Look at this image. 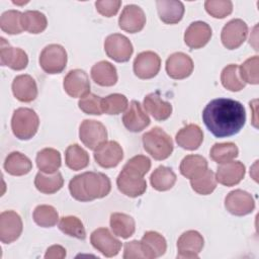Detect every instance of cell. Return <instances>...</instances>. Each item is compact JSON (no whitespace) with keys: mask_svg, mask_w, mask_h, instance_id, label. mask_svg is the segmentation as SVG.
<instances>
[{"mask_svg":"<svg viewBox=\"0 0 259 259\" xmlns=\"http://www.w3.org/2000/svg\"><path fill=\"white\" fill-rule=\"evenodd\" d=\"M161 59L158 54L147 51L140 53L134 61V73L140 79L154 78L160 71Z\"/></svg>","mask_w":259,"mask_h":259,"instance_id":"11","label":"cell"},{"mask_svg":"<svg viewBox=\"0 0 259 259\" xmlns=\"http://www.w3.org/2000/svg\"><path fill=\"white\" fill-rule=\"evenodd\" d=\"M248 34V26L245 21L240 18L230 20L222 29L221 40L228 50L238 49L246 40Z\"/></svg>","mask_w":259,"mask_h":259,"instance_id":"8","label":"cell"},{"mask_svg":"<svg viewBox=\"0 0 259 259\" xmlns=\"http://www.w3.org/2000/svg\"><path fill=\"white\" fill-rule=\"evenodd\" d=\"M190 185L191 188L198 194H210L217 187L215 174L211 170L206 169L199 176L190 179Z\"/></svg>","mask_w":259,"mask_h":259,"instance_id":"38","label":"cell"},{"mask_svg":"<svg viewBox=\"0 0 259 259\" xmlns=\"http://www.w3.org/2000/svg\"><path fill=\"white\" fill-rule=\"evenodd\" d=\"M90 242L92 246L105 257L117 255L121 248V242L106 228H98L93 231L90 236Z\"/></svg>","mask_w":259,"mask_h":259,"instance_id":"10","label":"cell"},{"mask_svg":"<svg viewBox=\"0 0 259 259\" xmlns=\"http://www.w3.org/2000/svg\"><path fill=\"white\" fill-rule=\"evenodd\" d=\"M202 120L214 137H231L238 134L245 125L246 111L243 104L237 100L217 98L204 107Z\"/></svg>","mask_w":259,"mask_h":259,"instance_id":"1","label":"cell"},{"mask_svg":"<svg viewBox=\"0 0 259 259\" xmlns=\"http://www.w3.org/2000/svg\"><path fill=\"white\" fill-rule=\"evenodd\" d=\"M92 80L103 87H110L117 82L116 68L107 61H100L91 68Z\"/></svg>","mask_w":259,"mask_h":259,"instance_id":"28","label":"cell"},{"mask_svg":"<svg viewBox=\"0 0 259 259\" xmlns=\"http://www.w3.org/2000/svg\"><path fill=\"white\" fill-rule=\"evenodd\" d=\"M81 142L90 150L97 149L107 140V131L103 123L94 119H84L79 127Z\"/></svg>","mask_w":259,"mask_h":259,"instance_id":"6","label":"cell"},{"mask_svg":"<svg viewBox=\"0 0 259 259\" xmlns=\"http://www.w3.org/2000/svg\"><path fill=\"white\" fill-rule=\"evenodd\" d=\"M179 169L184 177L192 179L207 169V161L200 155H187L182 159Z\"/></svg>","mask_w":259,"mask_h":259,"instance_id":"33","label":"cell"},{"mask_svg":"<svg viewBox=\"0 0 259 259\" xmlns=\"http://www.w3.org/2000/svg\"><path fill=\"white\" fill-rule=\"evenodd\" d=\"M116 185L121 193L130 197L141 196L147 189V182L144 176L137 175L124 169L118 174Z\"/></svg>","mask_w":259,"mask_h":259,"instance_id":"17","label":"cell"},{"mask_svg":"<svg viewBox=\"0 0 259 259\" xmlns=\"http://www.w3.org/2000/svg\"><path fill=\"white\" fill-rule=\"evenodd\" d=\"M203 238L197 231H186L177 241V257L184 259H196L203 248Z\"/></svg>","mask_w":259,"mask_h":259,"instance_id":"13","label":"cell"},{"mask_svg":"<svg viewBox=\"0 0 259 259\" xmlns=\"http://www.w3.org/2000/svg\"><path fill=\"white\" fill-rule=\"evenodd\" d=\"M32 217L34 223L42 228H52L59 221V214L56 208L48 204L37 205L33 210Z\"/></svg>","mask_w":259,"mask_h":259,"instance_id":"40","label":"cell"},{"mask_svg":"<svg viewBox=\"0 0 259 259\" xmlns=\"http://www.w3.org/2000/svg\"><path fill=\"white\" fill-rule=\"evenodd\" d=\"M0 64L9 67L12 70L20 71L26 68L28 64L27 54L19 48H13L4 37L0 41Z\"/></svg>","mask_w":259,"mask_h":259,"instance_id":"16","label":"cell"},{"mask_svg":"<svg viewBox=\"0 0 259 259\" xmlns=\"http://www.w3.org/2000/svg\"><path fill=\"white\" fill-rule=\"evenodd\" d=\"M66 165L74 170L78 171L84 169L89 164V155L88 153L79 145L73 144L70 145L65 153Z\"/></svg>","mask_w":259,"mask_h":259,"instance_id":"36","label":"cell"},{"mask_svg":"<svg viewBox=\"0 0 259 259\" xmlns=\"http://www.w3.org/2000/svg\"><path fill=\"white\" fill-rule=\"evenodd\" d=\"M143 146L155 160H165L173 152V142L170 136L160 127H153L143 136Z\"/></svg>","mask_w":259,"mask_h":259,"instance_id":"3","label":"cell"},{"mask_svg":"<svg viewBox=\"0 0 259 259\" xmlns=\"http://www.w3.org/2000/svg\"><path fill=\"white\" fill-rule=\"evenodd\" d=\"M176 178V174L171 168L166 166H159L151 174L150 182L154 189L158 191H166L174 186Z\"/></svg>","mask_w":259,"mask_h":259,"instance_id":"34","label":"cell"},{"mask_svg":"<svg viewBox=\"0 0 259 259\" xmlns=\"http://www.w3.org/2000/svg\"><path fill=\"white\" fill-rule=\"evenodd\" d=\"M12 93L21 102H31L37 96V86L30 75H18L12 82Z\"/></svg>","mask_w":259,"mask_h":259,"instance_id":"23","label":"cell"},{"mask_svg":"<svg viewBox=\"0 0 259 259\" xmlns=\"http://www.w3.org/2000/svg\"><path fill=\"white\" fill-rule=\"evenodd\" d=\"M67 52L64 47L58 44H52L41 51L39 56V65L48 74H59L67 65Z\"/></svg>","mask_w":259,"mask_h":259,"instance_id":"5","label":"cell"},{"mask_svg":"<svg viewBox=\"0 0 259 259\" xmlns=\"http://www.w3.org/2000/svg\"><path fill=\"white\" fill-rule=\"evenodd\" d=\"M110 228L117 237L127 239L132 237L136 231L135 220L122 212H113L110 215Z\"/></svg>","mask_w":259,"mask_h":259,"instance_id":"31","label":"cell"},{"mask_svg":"<svg viewBox=\"0 0 259 259\" xmlns=\"http://www.w3.org/2000/svg\"><path fill=\"white\" fill-rule=\"evenodd\" d=\"M123 158L121 146L115 141H106L94 150V159L102 168H113Z\"/></svg>","mask_w":259,"mask_h":259,"instance_id":"15","label":"cell"},{"mask_svg":"<svg viewBox=\"0 0 259 259\" xmlns=\"http://www.w3.org/2000/svg\"><path fill=\"white\" fill-rule=\"evenodd\" d=\"M5 171L13 176H22L30 172L32 163L27 156L20 152H11L4 161Z\"/></svg>","mask_w":259,"mask_h":259,"instance_id":"29","label":"cell"},{"mask_svg":"<svg viewBox=\"0 0 259 259\" xmlns=\"http://www.w3.org/2000/svg\"><path fill=\"white\" fill-rule=\"evenodd\" d=\"M226 209L238 217L251 213L255 208V200L253 196L242 189H236L231 191L225 198Z\"/></svg>","mask_w":259,"mask_h":259,"instance_id":"9","label":"cell"},{"mask_svg":"<svg viewBox=\"0 0 259 259\" xmlns=\"http://www.w3.org/2000/svg\"><path fill=\"white\" fill-rule=\"evenodd\" d=\"M104 51L106 55L115 62H127L134 52L131 40L123 34H109L104 40Z\"/></svg>","mask_w":259,"mask_h":259,"instance_id":"7","label":"cell"},{"mask_svg":"<svg viewBox=\"0 0 259 259\" xmlns=\"http://www.w3.org/2000/svg\"><path fill=\"white\" fill-rule=\"evenodd\" d=\"M246 173L245 165L240 161H230L219 166L215 174L217 182L225 186H234L240 183Z\"/></svg>","mask_w":259,"mask_h":259,"instance_id":"21","label":"cell"},{"mask_svg":"<svg viewBox=\"0 0 259 259\" xmlns=\"http://www.w3.org/2000/svg\"><path fill=\"white\" fill-rule=\"evenodd\" d=\"M35 162L39 171L47 174H53L61 167V154L56 149L45 148L37 153Z\"/></svg>","mask_w":259,"mask_h":259,"instance_id":"30","label":"cell"},{"mask_svg":"<svg viewBox=\"0 0 259 259\" xmlns=\"http://www.w3.org/2000/svg\"><path fill=\"white\" fill-rule=\"evenodd\" d=\"M258 66H259V57L258 56H254V57L247 59L239 67V74H240L241 79L245 83L257 85L259 83Z\"/></svg>","mask_w":259,"mask_h":259,"instance_id":"44","label":"cell"},{"mask_svg":"<svg viewBox=\"0 0 259 259\" xmlns=\"http://www.w3.org/2000/svg\"><path fill=\"white\" fill-rule=\"evenodd\" d=\"M144 108L156 120L163 121L170 117L172 113V105L162 100L159 92L148 94L144 99Z\"/></svg>","mask_w":259,"mask_h":259,"instance_id":"27","label":"cell"},{"mask_svg":"<svg viewBox=\"0 0 259 259\" xmlns=\"http://www.w3.org/2000/svg\"><path fill=\"white\" fill-rule=\"evenodd\" d=\"M21 25L23 30L37 34L47 28L48 20L42 12L37 10H27L22 13Z\"/></svg>","mask_w":259,"mask_h":259,"instance_id":"35","label":"cell"},{"mask_svg":"<svg viewBox=\"0 0 259 259\" xmlns=\"http://www.w3.org/2000/svg\"><path fill=\"white\" fill-rule=\"evenodd\" d=\"M22 13L18 10H7L2 13L0 18L1 29L8 34H19L23 28L21 25Z\"/></svg>","mask_w":259,"mask_h":259,"instance_id":"42","label":"cell"},{"mask_svg":"<svg viewBox=\"0 0 259 259\" xmlns=\"http://www.w3.org/2000/svg\"><path fill=\"white\" fill-rule=\"evenodd\" d=\"M78 106L86 114L101 115L103 113L101 109V98L93 93H88L80 98Z\"/></svg>","mask_w":259,"mask_h":259,"instance_id":"46","label":"cell"},{"mask_svg":"<svg viewBox=\"0 0 259 259\" xmlns=\"http://www.w3.org/2000/svg\"><path fill=\"white\" fill-rule=\"evenodd\" d=\"M146 24V15L143 9L135 4L126 5L119 18V27L130 33H136L141 31Z\"/></svg>","mask_w":259,"mask_h":259,"instance_id":"18","label":"cell"},{"mask_svg":"<svg viewBox=\"0 0 259 259\" xmlns=\"http://www.w3.org/2000/svg\"><path fill=\"white\" fill-rule=\"evenodd\" d=\"M20 215L13 210H5L0 214V240L4 244L16 241L22 233Z\"/></svg>","mask_w":259,"mask_h":259,"instance_id":"12","label":"cell"},{"mask_svg":"<svg viewBox=\"0 0 259 259\" xmlns=\"http://www.w3.org/2000/svg\"><path fill=\"white\" fill-rule=\"evenodd\" d=\"M63 86L66 93L73 98H82L90 93V81L88 75L81 69L71 70L65 76Z\"/></svg>","mask_w":259,"mask_h":259,"instance_id":"14","label":"cell"},{"mask_svg":"<svg viewBox=\"0 0 259 259\" xmlns=\"http://www.w3.org/2000/svg\"><path fill=\"white\" fill-rule=\"evenodd\" d=\"M176 143L182 149L188 151H194L199 148L203 141L202 130L194 123L183 126L175 137Z\"/></svg>","mask_w":259,"mask_h":259,"instance_id":"24","label":"cell"},{"mask_svg":"<svg viewBox=\"0 0 259 259\" xmlns=\"http://www.w3.org/2000/svg\"><path fill=\"white\" fill-rule=\"evenodd\" d=\"M121 1L119 0H99L95 2L96 10L105 17H111L115 15L120 8Z\"/></svg>","mask_w":259,"mask_h":259,"instance_id":"48","label":"cell"},{"mask_svg":"<svg viewBox=\"0 0 259 259\" xmlns=\"http://www.w3.org/2000/svg\"><path fill=\"white\" fill-rule=\"evenodd\" d=\"M193 67L192 59L181 52L170 55L166 61V72L168 76L176 80L185 79L190 76Z\"/></svg>","mask_w":259,"mask_h":259,"instance_id":"19","label":"cell"},{"mask_svg":"<svg viewBox=\"0 0 259 259\" xmlns=\"http://www.w3.org/2000/svg\"><path fill=\"white\" fill-rule=\"evenodd\" d=\"M59 229L66 235L83 240L86 237L85 228L80 219L74 215H67L61 218L59 222Z\"/></svg>","mask_w":259,"mask_h":259,"instance_id":"43","label":"cell"},{"mask_svg":"<svg viewBox=\"0 0 259 259\" xmlns=\"http://www.w3.org/2000/svg\"><path fill=\"white\" fill-rule=\"evenodd\" d=\"M159 18L166 24L178 23L184 14V5L180 1L158 0L156 1Z\"/></svg>","mask_w":259,"mask_h":259,"instance_id":"26","label":"cell"},{"mask_svg":"<svg viewBox=\"0 0 259 259\" xmlns=\"http://www.w3.org/2000/svg\"><path fill=\"white\" fill-rule=\"evenodd\" d=\"M211 34V28L206 22L195 21L185 30L184 42L190 49H200L209 41Z\"/></svg>","mask_w":259,"mask_h":259,"instance_id":"22","label":"cell"},{"mask_svg":"<svg viewBox=\"0 0 259 259\" xmlns=\"http://www.w3.org/2000/svg\"><path fill=\"white\" fill-rule=\"evenodd\" d=\"M204 8L208 14L214 18H225L233 11V3L230 0H207Z\"/></svg>","mask_w":259,"mask_h":259,"instance_id":"45","label":"cell"},{"mask_svg":"<svg viewBox=\"0 0 259 259\" xmlns=\"http://www.w3.org/2000/svg\"><path fill=\"white\" fill-rule=\"evenodd\" d=\"M39 119L35 111L31 108L20 107L14 110L11 118V130L13 135L19 140H29L36 134Z\"/></svg>","mask_w":259,"mask_h":259,"instance_id":"4","label":"cell"},{"mask_svg":"<svg viewBox=\"0 0 259 259\" xmlns=\"http://www.w3.org/2000/svg\"><path fill=\"white\" fill-rule=\"evenodd\" d=\"M150 168H151L150 159L144 155H137L131 158L125 163L122 169L140 176H145V174L149 172Z\"/></svg>","mask_w":259,"mask_h":259,"instance_id":"47","label":"cell"},{"mask_svg":"<svg viewBox=\"0 0 259 259\" xmlns=\"http://www.w3.org/2000/svg\"><path fill=\"white\" fill-rule=\"evenodd\" d=\"M221 81L223 86L232 92L241 91L246 86V83L240 77L239 66L236 64H230L223 69Z\"/></svg>","mask_w":259,"mask_h":259,"instance_id":"37","label":"cell"},{"mask_svg":"<svg viewBox=\"0 0 259 259\" xmlns=\"http://www.w3.org/2000/svg\"><path fill=\"white\" fill-rule=\"evenodd\" d=\"M123 258L124 259H133V258H146L141 241H131L124 244L123 250Z\"/></svg>","mask_w":259,"mask_h":259,"instance_id":"49","label":"cell"},{"mask_svg":"<svg viewBox=\"0 0 259 259\" xmlns=\"http://www.w3.org/2000/svg\"><path fill=\"white\" fill-rule=\"evenodd\" d=\"M64 184L63 176L60 172L47 174L39 171L34 178V185L36 189L45 194H53L59 191Z\"/></svg>","mask_w":259,"mask_h":259,"instance_id":"32","label":"cell"},{"mask_svg":"<svg viewBox=\"0 0 259 259\" xmlns=\"http://www.w3.org/2000/svg\"><path fill=\"white\" fill-rule=\"evenodd\" d=\"M66 257V249L60 245H53L48 248L45 258L49 259H63Z\"/></svg>","mask_w":259,"mask_h":259,"instance_id":"50","label":"cell"},{"mask_svg":"<svg viewBox=\"0 0 259 259\" xmlns=\"http://www.w3.org/2000/svg\"><path fill=\"white\" fill-rule=\"evenodd\" d=\"M141 245L147 259L161 257L165 254L167 243L165 238L158 232H146L141 240Z\"/></svg>","mask_w":259,"mask_h":259,"instance_id":"25","label":"cell"},{"mask_svg":"<svg viewBox=\"0 0 259 259\" xmlns=\"http://www.w3.org/2000/svg\"><path fill=\"white\" fill-rule=\"evenodd\" d=\"M151 120L144 111L141 103L133 100L122 115V123L126 130L133 133L142 132L150 124Z\"/></svg>","mask_w":259,"mask_h":259,"instance_id":"20","label":"cell"},{"mask_svg":"<svg viewBox=\"0 0 259 259\" xmlns=\"http://www.w3.org/2000/svg\"><path fill=\"white\" fill-rule=\"evenodd\" d=\"M128 106L127 98L123 94L113 93L101 98V109L103 113L115 115L123 112Z\"/></svg>","mask_w":259,"mask_h":259,"instance_id":"41","label":"cell"},{"mask_svg":"<svg viewBox=\"0 0 259 259\" xmlns=\"http://www.w3.org/2000/svg\"><path fill=\"white\" fill-rule=\"evenodd\" d=\"M238 154V147L234 143H217L211 147L209 152L210 158L220 164L232 161Z\"/></svg>","mask_w":259,"mask_h":259,"instance_id":"39","label":"cell"},{"mask_svg":"<svg viewBox=\"0 0 259 259\" xmlns=\"http://www.w3.org/2000/svg\"><path fill=\"white\" fill-rule=\"evenodd\" d=\"M69 190L76 200L91 201L108 195L111 182L105 174L89 171L74 176L69 183Z\"/></svg>","mask_w":259,"mask_h":259,"instance_id":"2","label":"cell"}]
</instances>
